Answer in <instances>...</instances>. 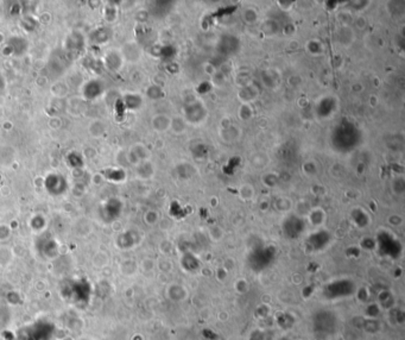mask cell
<instances>
[{
  "instance_id": "cell-2",
  "label": "cell",
  "mask_w": 405,
  "mask_h": 340,
  "mask_svg": "<svg viewBox=\"0 0 405 340\" xmlns=\"http://www.w3.org/2000/svg\"><path fill=\"white\" fill-rule=\"evenodd\" d=\"M29 48V43L25 38L19 37V36H13V37L8 38L4 47V54L5 55L11 56H20L26 53Z\"/></svg>"
},
{
  "instance_id": "cell-1",
  "label": "cell",
  "mask_w": 405,
  "mask_h": 340,
  "mask_svg": "<svg viewBox=\"0 0 405 340\" xmlns=\"http://www.w3.org/2000/svg\"><path fill=\"white\" fill-rule=\"evenodd\" d=\"M68 183L67 178L61 172H50L47 175L46 180H44V187L46 190L49 194L53 196H58L64 194L68 190Z\"/></svg>"
},
{
  "instance_id": "cell-9",
  "label": "cell",
  "mask_w": 405,
  "mask_h": 340,
  "mask_svg": "<svg viewBox=\"0 0 405 340\" xmlns=\"http://www.w3.org/2000/svg\"><path fill=\"white\" fill-rule=\"evenodd\" d=\"M103 174H105L107 180H111V181H121L125 178V172L123 171L121 169H115V168H108L106 169L105 171H103Z\"/></svg>"
},
{
  "instance_id": "cell-3",
  "label": "cell",
  "mask_w": 405,
  "mask_h": 340,
  "mask_svg": "<svg viewBox=\"0 0 405 340\" xmlns=\"http://www.w3.org/2000/svg\"><path fill=\"white\" fill-rule=\"evenodd\" d=\"M103 85L100 80H91L83 86V97L87 100H95L102 94Z\"/></svg>"
},
{
  "instance_id": "cell-5",
  "label": "cell",
  "mask_w": 405,
  "mask_h": 340,
  "mask_svg": "<svg viewBox=\"0 0 405 340\" xmlns=\"http://www.w3.org/2000/svg\"><path fill=\"white\" fill-rule=\"evenodd\" d=\"M108 38H109V32H108V30L105 28H100V29L95 30L93 34L91 35L92 42L97 44V46H101V44H103L105 42L108 41Z\"/></svg>"
},
{
  "instance_id": "cell-8",
  "label": "cell",
  "mask_w": 405,
  "mask_h": 340,
  "mask_svg": "<svg viewBox=\"0 0 405 340\" xmlns=\"http://www.w3.org/2000/svg\"><path fill=\"white\" fill-rule=\"evenodd\" d=\"M115 54L117 53H108L105 57V65L109 70H117L121 65V59Z\"/></svg>"
},
{
  "instance_id": "cell-6",
  "label": "cell",
  "mask_w": 405,
  "mask_h": 340,
  "mask_svg": "<svg viewBox=\"0 0 405 340\" xmlns=\"http://www.w3.org/2000/svg\"><path fill=\"white\" fill-rule=\"evenodd\" d=\"M120 202L118 201V200L115 199H111L108 200V201L106 202L105 207H103V210H105V217L106 218H111V217H117V214L119 213V211H120Z\"/></svg>"
},
{
  "instance_id": "cell-4",
  "label": "cell",
  "mask_w": 405,
  "mask_h": 340,
  "mask_svg": "<svg viewBox=\"0 0 405 340\" xmlns=\"http://www.w3.org/2000/svg\"><path fill=\"white\" fill-rule=\"evenodd\" d=\"M65 163L71 169H81L85 166V161H83L81 154L76 153V151H71L65 156Z\"/></svg>"
},
{
  "instance_id": "cell-7",
  "label": "cell",
  "mask_w": 405,
  "mask_h": 340,
  "mask_svg": "<svg viewBox=\"0 0 405 340\" xmlns=\"http://www.w3.org/2000/svg\"><path fill=\"white\" fill-rule=\"evenodd\" d=\"M124 107L127 110H137L142 105V99L139 95L136 94H126L124 97Z\"/></svg>"
}]
</instances>
